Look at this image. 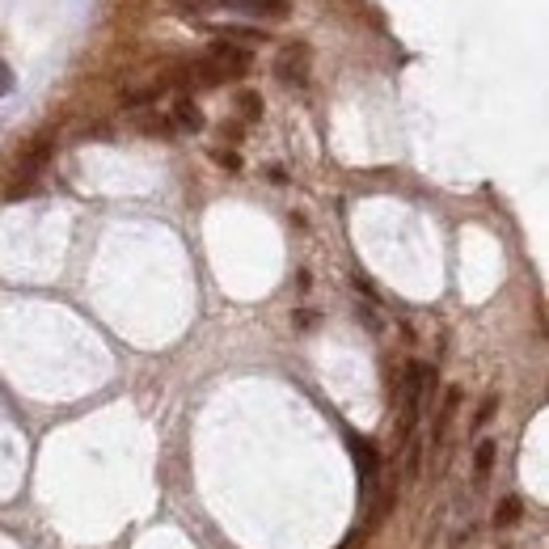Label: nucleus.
Masks as SVG:
<instances>
[{"label": "nucleus", "mask_w": 549, "mask_h": 549, "mask_svg": "<svg viewBox=\"0 0 549 549\" xmlns=\"http://www.w3.org/2000/svg\"><path fill=\"white\" fill-rule=\"evenodd\" d=\"M140 132H148V135H170L173 123L161 119V114H144V119H140Z\"/></svg>", "instance_id": "nucleus-11"}, {"label": "nucleus", "mask_w": 549, "mask_h": 549, "mask_svg": "<svg viewBox=\"0 0 549 549\" xmlns=\"http://www.w3.org/2000/svg\"><path fill=\"white\" fill-rule=\"evenodd\" d=\"M173 127H182V132H203V110H199L191 98H182L173 106Z\"/></svg>", "instance_id": "nucleus-6"}, {"label": "nucleus", "mask_w": 549, "mask_h": 549, "mask_svg": "<svg viewBox=\"0 0 549 549\" xmlns=\"http://www.w3.org/2000/svg\"><path fill=\"white\" fill-rule=\"evenodd\" d=\"M34 182H38V178H25V173H17V182L9 186V199H13V203H17V199H30V195H34Z\"/></svg>", "instance_id": "nucleus-12"}, {"label": "nucleus", "mask_w": 549, "mask_h": 549, "mask_svg": "<svg viewBox=\"0 0 549 549\" xmlns=\"http://www.w3.org/2000/svg\"><path fill=\"white\" fill-rule=\"evenodd\" d=\"M275 76H279L283 85H296V89L309 85V47L305 43H288L275 55Z\"/></svg>", "instance_id": "nucleus-3"}, {"label": "nucleus", "mask_w": 549, "mask_h": 549, "mask_svg": "<svg viewBox=\"0 0 549 549\" xmlns=\"http://www.w3.org/2000/svg\"><path fill=\"white\" fill-rule=\"evenodd\" d=\"M520 515H524V503L515 499V495H507V499L495 507V528H512Z\"/></svg>", "instance_id": "nucleus-8"}, {"label": "nucleus", "mask_w": 549, "mask_h": 549, "mask_svg": "<svg viewBox=\"0 0 549 549\" xmlns=\"http://www.w3.org/2000/svg\"><path fill=\"white\" fill-rule=\"evenodd\" d=\"M495 410H499V397H486V402H482V410H477V418H474V427H482V423H486Z\"/></svg>", "instance_id": "nucleus-15"}, {"label": "nucleus", "mask_w": 549, "mask_h": 549, "mask_svg": "<svg viewBox=\"0 0 549 549\" xmlns=\"http://www.w3.org/2000/svg\"><path fill=\"white\" fill-rule=\"evenodd\" d=\"M245 13H262V17H288V0H241Z\"/></svg>", "instance_id": "nucleus-9"}, {"label": "nucleus", "mask_w": 549, "mask_h": 549, "mask_svg": "<svg viewBox=\"0 0 549 549\" xmlns=\"http://www.w3.org/2000/svg\"><path fill=\"white\" fill-rule=\"evenodd\" d=\"M351 444V456H355V469H359V482H364V490H372V482H377V469H380V456L377 448L368 444V439H347Z\"/></svg>", "instance_id": "nucleus-4"}, {"label": "nucleus", "mask_w": 549, "mask_h": 549, "mask_svg": "<svg viewBox=\"0 0 549 549\" xmlns=\"http://www.w3.org/2000/svg\"><path fill=\"white\" fill-rule=\"evenodd\" d=\"M431 389H436V372L423 359H410L402 380V439H410L418 415H423V397H431Z\"/></svg>", "instance_id": "nucleus-2"}, {"label": "nucleus", "mask_w": 549, "mask_h": 549, "mask_svg": "<svg viewBox=\"0 0 549 549\" xmlns=\"http://www.w3.org/2000/svg\"><path fill=\"white\" fill-rule=\"evenodd\" d=\"M456 406H461V389H448L444 393V406H439V415H436V431H431L436 444H444V436H448V423L456 415Z\"/></svg>", "instance_id": "nucleus-5"}, {"label": "nucleus", "mask_w": 549, "mask_h": 549, "mask_svg": "<svg viewBox=\"0 0 549 549\" xmlns=\"http://www.w3.org/2000/svg\"><path fill=\"white\" fill-rule=\"evenodd\" d=\"M224 38H241V43H262V30H241V25H224Z\"/></svg>", "instance_id": "nucleus-13"}, {"label": "nucleus", "mask_w": 549, "mask_h": 549, "mask_svg": "<svg viewBox=\"0 0 549 549\" xmlns=\"http://www.w3.org/2000/svg\"><path fill=\"white\" fill-rule=\"evenodd\" d=\"M495 456H499V448H495V439H482L474 452V477L477 482H486L490 469H495Z\"/></svg>", "instance_id": "nucleus-7"}, {"label": "nucleus", "mask_w": 549, "mask_h": 549, "mask_svg": "<svg viewBox=\"0 0 549 549\" xmlns=\"http://www.w3.org/2000/svg\"><path fill=\"white\" fill-rule=\"evenodd\" d=\"M216 161L224 165V170H241V161H237V152H224V148H216Z\"/></svg>", "instance_id": "nucleus-16"}, {"label": "nucleus", "mask_w": 549, "mask_h": 549, "mask_svg": "<svg viewBox=\"0 0 549 549\" xmlns=\"http://www.w3.org/2000/svg\"><path fill=\"white\" fill-rule=\"evenodd\" d=\"M250 73V51L232 47L229 38L211 43V51L203 60L191 64V76H199V85H220V81H237Z\"/></svg>", "instance_id": "nucleus-1"}, {"label": "nucleus", "mask_w": 549, "mask_h": 549, "mask_svg": "<svg viewBox=\"0 0 549 549\" xmlns=\"http://www.w3.org/2000/svg\"><path fill=\"white\" fill-rule=\"evenodd\" d=\"M237 114H241V119H262V98H258V93H250V89H245V93H237Z\"/></svg>", "instance_id": "nucleus-10"}, {"label": "nucleus", "mask_w": 549, "mask_h": 549, "mask_svg": "<svg viewBox=\"0 0 549 549\" xmlns=\"http://www.w3.org/2000/svg\"><path fill=\"white\" fill-rule=\"evenodd\" d=\"M9 93H13V68L0 60V98H9Z\"/></svg>", "instance_id": "nucleus-14"}]
</instances>
